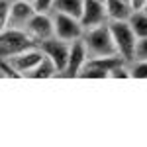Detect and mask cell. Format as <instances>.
<instances>
[{
    "mask_svg": "<svg viewBox=\"0 0 147 147\" xmlns=\"http://www.w3.org/2000/svg\"><path fill=\"white\" fill-rule=\"evenodd\" d=\"M24 32L34 39L35 43L43 41L53 37V20L47 12H35L34 16L30 18V22L26 24Z\"/></svg>",
    "mask_w": 147,
    "mask_h": 147,
    "instance_id": "cell-7",
    "label": "cell"
},
{
    "mask_svg": "<svg viewBox=\"0 0 147 147\" xmlns=\"http://www.w3.org/2000/svg\"><path fill=\"white\" fill-rule=\"evenodd\" d=\"M98 2H104V0H98Z\"/></svg>",
    "mask_w": 147,
    "mask_h": 147,
    "instance_id": "cell-21",
    "label": "cell"
},
{
    "mask_svg": "<svg viewBox=\"0 0 147 147\" xmlns=\"http://www.w3.org/2000/svg\"><path fill=\"white\" fill-rule=\"evenodd\" d=\"M41 57H43V53H41L39 47L34 45V47H30V49H24V51L16 53V55L6 57V63H8L6 71L18 73V75H24V77H26V75L41 61Z\"/></svg>",
    "mask_w": 147,
    "mask_h": 147,
    "instance_id": "cell-5",
    "label": "cell"
},
{
    "mask_svg": "<svg viewBox=\"0 0 147 147\" xmlns=\"http://www.w3.org/2000/svg\"><path fill=\"white\" fill-rule=\"evenodd\" d=\"M51 8L55 12L67 14V16H73V18L79 20L80 10H82V0H53Z\"/></svg>",
    "mask_w": 147,
    "mask_h": 147,
    "instance_id": "cell-14",
    "label": "cell"
},
{
    "mask_svg": "<svg viewBox=\"0 0 147 147\" xmlns=\"http://www.w3.org/2000/svg\"><path fill=\"white\" fill-rule=\"evenodd\" d=\"M127 4H129L131 10H145L147 0H127Z\"/></svg>",
    "mask_w": 147,
    "mask_h": 147,
    "instance_id": "cell-19",
    "label": "cell"
},
{
    "mask_svg": "<svg viewBox=\"0 0 147 147\" xmlns=\"http://www.w3.org/2000/svg\"><path fill=\"white\" fill-rule=\"evenodd\" d=\"M131 65L127 69V75L129 79H139L143 80L147 77V61H129Z\"/></svg>",
    "mask_w": 147,
    "mask_h": 147,
    "instance_id": "cell-15",
    "label": "cell"
},
{
    "mask_svg": "<svg viewBox=\"0 0 147 147\" xmlns=\"http://www.w3.org/2000/svg\"><path fill=\"white\" fill-rule=\"evenodd\" d=\"M57 75V69H55V65L47 59L45 55L41 57V61L35 65L26 77H30V79H49V77H55Z\"/></svg>",
    "mask_w": 147,
    "mask_h": 147,
    "instance_id": "cell-13",
    "label": "cell"
},
{
    "mask_svg": "<svg viewBox=\"0 0 147 147\" xmlns=\"http://www.w3.org/2000/svg\"><path fill=\"white\" fill-rule=\"evenodd\" d=\"M35 41L26 34L24 30H14V28H4L0 32V57L6 59L10 55H16L24 49L34 47Z\"/></svg>",
    "mask_w": 147,
    "mask_h": 147,
    "instance_id": "cell-3",
    "label": "cell"
},
{
    "mask_svg": "<svg viewBox=\"0 0 147 147\" xmlns=\"http://www.w3.org/2000/svg\"><path fill=\"white\" fill-rule=\"evenodd\" d=\"M84 61H86V49H84L82 39L79 37V39L71 41V45H69L67 65H65V71L61 75H65V77H77Z\"/></svg>",
    "mask_w": 147,
    "mask_h": 147,
    "instance_id": "cell-10",
    "label": "cell"
},
{
    "mask_svg": "<svg viewBox=\"0 0 147 147\" xmlns=\"http://www.w3.org/2000/svg\"><path fill=\"white\" fill-rule=\"evenodd\" d=\"M79 22L82 30L88 28H96L100 24H106V12H104V4L98 0H82V10H80Z\"/></svg>",
    "mask_w": 147,
    "mask_h": 147,
    "instance_id": "cell-9",
    "label": "cell"
},
{
    "mask_svg": "<svg viewBox=\"0 0 147 147\" xmlns=\"http://www.w3.org/2000/svg\"><path fill=\"white\" fill-rule=\"evenodd\" d=\"M35 14V8L32 2L26 0H14L10 2V10H8V22L6 28H14V30H24L26 24L30 22V18Z\"/></svg>",
    "mask_w": 147,
    "mask_h": 147,
    "instance_id": "cell-8",
    "label": "cell"
},
{
    "mask_svg": "<svg viewBox=\"0 0 147 147\" xmlns=\"http://www.w3.org/2000/svg\"><path fill=\"white\" fill-rule=\"evenodd\" d=\"M104 12H106V20L110 22H125L131 14V8L125 0H104Z\"/></svg>",
    "mask_w": 147,
    "mask_h": 147,
    "instance_id": "cell-11",
    "label": "cell"
},
{
    "mask_svg": "<svg viewBox=\"0 0 147 147\" xmlns=\"http://www.w3.org/2000/svg\"><path fill=\"white\" fill-rule=\"evenodd\" d=\"M147 57V37L136 39V45H134V59L131 61H145Z\"/></svg>",
    "mask_w": 147,
    "mask_h": 147,
    "instance_id": "cell-16",
    "label": "cell"
},
{
    "mask_svg": "<svg viewBox=\"0 0 147 147\" xmlns=\"http://www.w3.org/2000/svg\"><path fill=\"white\" fill-rule=\"evenodd\" d=\"M8 10H10V0H0V32L6 28V22H8Z\"/></svg>",
    "mask_w": 147,
    "mask_h": 147,
    "instance_id": "cell-17",
    "label": "cell"
},
{
    "mask_svg": "<svg viewBox=\"0 0 147 147\" xmlns=\"http://www.w3.org/2000/svg\"><path fill=\"white\" fill-rule=\"evenodd\" d=\"M125 22L131 28V32H134V35H136L137 39L147 37V14H145V10H131L129 18Z\"/></svg>",
    "mask_w": 147,
    "mask_h": 147,
    "instance_id": "cell-12",
    "label": "cell"
},
{
    "mask_svg": "<svg viewBox=\"0 0 147 147\" xmlns=\"http://www.w3.org/2000/svg\"><path fill=\"white\" fill-rule=\"evenodd\" d=\"M26 2H34V0H26Z\"/></svg>",
    "mask_w": 147,
    "mask_h": 147,
    "instance_id": "cell-20",
    "label": "cell"
},
{
    "mask_svg": "<svg viewBox=\"0 0 147 147\" xmlns=\"http://www.w3.org/2000/svg\"><path fill=\"white\" fill-rule=\"evenodd\" d=\"M82 43L86 49V57H112L116 53V45L108 30V22L100 24L96 28H88L82 32Z\"/></svg>",
    "mask_w": 147,
    "mask_h": 147,
    "instance_id": "cell-1",
    "label": "cell"
},
{
    "mask_svg": "<svg viewBox=\"0 0 147 147\" xmlns=\"http://www.w3.org/2000/svg\"><path fill=\"white\" fill-rule=\"evenodd\" d=\"M51 20H53V37L61 39V41H67V43L82 37L84 30H82V26H80V22L77 18L61 14V12H55Z\"/></svg>",
    "mask_w": 147,
    "mask_h": 147,
    "instance_id": "cell-4",
    "label": "cell"
},
{
    "mask_svg": "<svg viewBox=\"0 0 147 147\" xmlns=\"http://www.w3.org/2000/svg\"><path fill=\"white\" fill-rule=\"evenodd\" d=\"M32 4H34L35 12H47V10H51L53 0H34Z\"/></svg>",
    "mask_w": 147,
    "mask_h": 147,
    "instance_id": "cell-18",
    "label": "cell"
},
{
    "mask_svg": "<svg viewBox=\"0 0 147 147\" xmlns=\"http://www.w3.org/2000/svg\"><path fill=\"white\" fill-rule=\"evenodd\" d=\"M69 45L67 41H61L57 37H49V39H43L39 41V49L41 53L55 65L57 75H61L65 71V65H67V57H69Z\"/></svg>",
    "mask_w": 147,
    "mask_h": 147,
    "instance_id": "cell-6",
    "label": "cell"
},
{
    "mask_svg": "<svg viewBox=\"0 0 147 147\" xmlns=\"http://www.w3.org/2000/svg\"><path fill=\"white\" fill-rule=\"evenodd\" d=\"M108 30L116 45V53L122 57L124 63H129L134 59V45L137 39L131 28L127 26V22H108Z\"/></svg>",
    "mask_w": 147,
    "mask_h": 147,
    "instance_id": "cell-2",
    "label": "cell"
},
{
    "mask_svg": "<svg viewBox=\"0 0 147 147\" xmlns=\"http://www.w3.org/2000/svg\"><path fill=\"white\" fill-rule=\"evenodd\" d=\"M125 2H127V0H125Z\"/></svg>",
    "mask_w": 147,
    "mask_h": 147,
    "instance_id": "cell-22",
    "label": "cell"
}]
</instances>
